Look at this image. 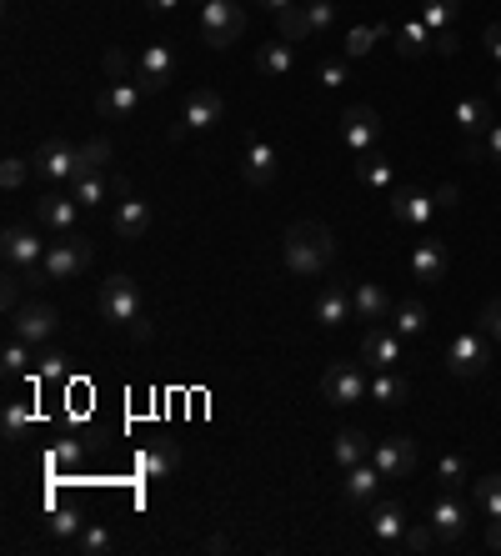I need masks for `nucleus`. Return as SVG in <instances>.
<instances>
[{
    "instance_id": "obj_1",
    "label": "nucleus",
    "mask_w": 501,
    "mask_h": 556,
    "mask_svg": "<svg viewBox=\"0 0 501 556\" xmlns=\"http://www.w3.org/2000/svg\"><path fill=\"white\" fill-rule=\"evenodd\" d=\"M336 256V241H331V226L321 221H291L286 226V241H281V261L291 276H321Z\"/></svg>"
},
{
    "instance_id": "obj_2",
    "label": "nucleus",
    "mask_w": 501,
    "mask_h": 556,
    "mask_svg": "<svg viewBox=\"0 0 501 556\" xmlns=\"http://www.w3.org/2000/svg\"><path fill=\"white\" fill-rule=\"evenodd\" d=\"M0 251H6V266L21 271L31 286L46 281V251H51V241H41L36 231H26V226H6V241H0Z\"/></svg>"
},
{
    "instance_id": "obj_3",
    "label": "nucleus",
    "mask_w": 501,
    "mask_h": 556,
    "mask_svg": "<svg viewBox=\"0 0 501 556\" xmlns=\"http://www.w3.org/2000/svg\"><path fill=\"white\" fill-rule=\"evenodd\" d=\"M241 36H246V11L236 6V0H206L201 6V41L211 51H226Z\"/></svg>"
},
{
    "instance_id": "obj_4",
    "label": "nucleus",
    "mask_w": 501,
    "mask_h": 556,
    "mask_svg": "<svg viewBox=\"0 0 501 556\" xmlns=\"http://www.w3.org/2000/svg\"><path fill=\"white\" fill-rule=\"evenodd\" d=\"M91 266V241L81 231H66L61 241H51L46 251V281H76Z\"/></svg>"
},
{
    "instance_id": "obj_5",
    "label": "nucleus",
    "mask_w": 501,
    "mask_h": 556,
    "mask_svg": "<svg viewBox=\"0 0 501 556\" xmlns=\"http://www.w3.org/2000/svg\"><path fill=\"white\" fill-rule=\"evenodd\" d=\"M96 306H101V316L106 321H121V326H131L136 316H141V286L131 281V276H106L101 281V296H96Z\"/></svg>"
},
{
    "instance_id": "obj_6",
    "label": "nucleus",
    "mask_w": 501,
    "mask_h": 556,
    "mask_svg": "<svg viewBox=\"0 0 501 556\" xmlns=\"http://www.w3.org/2000/svg\"><path fill=\"white\" fill-rule=\"evenodd\" d=\"M56 331H61V316H56V306H46V301H21V306L11 311V336H21V341H31V346L51 341Z\"/></svg>"
},
{
    "instance_id": "obj_7",
    "label": "nucleus",
    "mask_w": 501,
    "mask_h": 556,
    "mask_svg": "<svg viewBox=\"0 0 501 556\" xmlns=\"http://www.w3.org/2000/svg\"><path fill=\"white\" fill-rule=\"evenodd\" d=\"M341 141L356 156H371L381 146V116H376V106H346L341 111Z\"/></svg>"
},
{
    "instance_id": "obj_8",
    "label": "nucleus",
    "mask_w": 501,
    "mask_h": 556,
    "mask_svg": "<svg viewBox=\"0 0 501 556\" xmlns=\"http://www.w3.org/2000/svg\"><path fill=\"white\" fill-rule=\"evenodd\" d=\"M31 171H36L41 181H51V186H61V181H76V146H66L61 136L41 141V146L31 151Z\"/></svg>"
},
{
    "instance_id": "obj_9",
    "label": "nucleus",
    "mask_w": 501,
    "mask_h": 556,
    "mask_svg": "<svg viewBox=\"0 0 501 556\" xmlns=\"http://www.w3.org/2000/svg\"><path fill=\"white\" fill-rule=\"evenodd\" d=\"M171 81H176V51H171V46H161V41H156V46H146V51H141V61H136V86H141L146 96H161Z\"/></svg>"
},
{
    "instance_id": "obj_10",
    "label": "nucleus",
    "mask_w": 501,
    "mask_h": 556,
    "mask_svg": "<svg viewBox=\"0 0 501 556\" xmlns=\"http://www.w3.org/2000/svg\"><path fill=\"white\" fill-rule=\"evenodd\" d=\"M446 366H451V376H461V381L481 376V371L491 366V346H486V336H481V331H461V336L451 341V351H446Z\"/></svg>"
},
{
    "instance_id": "obj_11",
    "label": "nucleus",
    "mask_w": 501,
    "mask_h": 556,
    "mask_svg": "<svg viewBox=\"0 0 501 556\" xmlns=\"http://www.w3.org/2000/svg\"><path fill=\"white\" fill-rule=\"evenodd\" d=\"M366 386H371V381H366L351 361H336V366H326V376H321V396H326L331 406H351V401H361Z\"/></svg>"
},
{
    "instance_id": "obj_12",
    "label": "nucleus",
    "mask_w": 501,
    "mask_h": 556,
    "mask_svg": "<svg viewBox=\"0 0 501 556\" xmlns=\"http://www.w3.org/2000/svg\"><path fill=\"white\" fill-rule=\"evenodd\" d=\"M371 461H376V471H381L386 481H401V476L416 471V441H411V436H386V441H376Z\"/></svg>"
},
{
    "instance_id": "obj_13",
    "label": "nucleus",
    "mask_w": 501,
    "mask_h": 556,
    "mask_svg": "<svg viewBox=\"0 0 501 556\" xmlns=\"http://www.w3.org/2000/svg\"><path fill=\"white\" fill-rule=\"evenodd\" d=\"M436 211V196L416 191V186H391V216L406 226V231H421Z\"/></svg>"
},
{
    "instance_id": "obj_14",
    "label": "nucleus",
    "mask_w": 501,
    "mask_h": 556,
    "mask_svg": "<svg viewBox=\"0 0 501 556\" xmlns=\"http://www.w3.org/2000/svg\"><path fill=\"white\" fill-rule=\"evenodd\" d=\"M141 101H146V91H141L136 81H111V86L96 96V116H106V121H126V116L141 111Z\"/></svg>"
},
{
    "instance_id": "obj_15",
    "label": "nucleus",
    "mask_w": 501,
    "mask_h": 556,
    "mask_svg": "<svg viewBox=\"0 0 501 556\" xmlns=\"http://www.w3.org/2000/svg\"><path fill=\"white\" fill-rule=\"evenodd\" d=\"M181 126H191V131H216L221 121H226V101L211 91V86H201V91H191L186 96V106H181Z\"/></svg>"
},
{
    "instance_id": "obj_16",
    "label": "nucleus",
    "mask_w": 501,
    "mask_h": 556,
    "mask_svg": "<svg viewBox=\"0 0 501 556\" xmlns=\"http://www.w3.org/2000/svg\"><path fill=\"white\" fill-rule=\"evenodd\" d=\"M81 211H86V206H81L76 196H61V191H46V196L36 201V216H41V226H46V231H56V236L76 231Z\"/></svg>"
},
{
    "instance_id": "obj_17",
    "label": "nucleus",
    "mask_w": 501,
    "mask_h": 556,
    "mask_svg": "<svg viewBox=\"0 0 501 556\" xmlns=\"http://www.w3.org/2000/svg\"><path fill=\"white\" fill-rule=\"evenodd\" d=\"M241 181H246L251 191H266V186L276 181V151H271V141H251V146L241 151Z\"/></svg>"
},
{
    "instance_id": "obj_18",
    "label": "nucleus",
    "mask_w": 501,
    "mask_h": 556,
    "mask_svg": "<svg viewBox=\"0 0 501 556\" xmlns=\"http://www.w3.org/2000/svg\"><path fill=\"white\" fill-rule=\"evenodd\" d=\"M466 501L461 496H436L431 501V526H436V541L441 546H451V541H461V531H466Z\"/></svg>"
},
{
    "instance_id": "obj_19",
    "label": "nucleus",
    "mask_w": 501,
    "mask_h": 556,
    "mask_svg": "<svg viewBox=\"0 0 501 556\" xmlns=\"http://www.w3.org/2000/svg\"><path fill=\"white\" fill-rule=\"evenodd\" d=\"M111 231H116L121 241H141V236L151 231V206L136 201V196H121V201H116V216H111Z\"/></svg>"
},
{
    "instance_id": "obj_20",
    "label": "nucleus",
    "mask_w": 501,
    "mask_h": 556,
    "mask_svg": "<svg viewBox=\"0 0 501 556\" xmlns=\"http://www.w3.org/2000/svg\"><path fill=\"white\" fill-rule=\"evenodd\" d=\"M446 266H451V256H446L441 241H416V251H411V276H416L421 286L446 281Z\"/></svg>"
},
{
    "instance_id": "obj_21",
    "label": "nucleus",
    "mask_w": 501,
    "mask_h": 556,
    "mask_svg": "<svg viewBox=\"0 0 501 556\" xmlns=\"http://www.w3.org/2000/svg\"><path fill=\"white\" fill-rule=\"evenodd\" d=\"M361 361L371 371H391V361H401V336L386 331V326H371L366 341H361Z\"/></svg>"
},
{
    "instance_id": "obj_22",
    "label": "nucleus",
    "mask_w": 501,
    "mask_h": 556,
    "mask_svg": "<svg viewBox=\"0 0 501 556\" xmlns=\"http://www.w3.org/2000/svg\"><path fill=\"white\" fill-rule=\"evenodd\" d=\"M351 311H356V321H391V296L376 281H356L351 286Z\"/></svg>"
},
{
    "instance_id": "obj_23",
    "label": "nucleus",
    "mask_w": 501,
    "mask_h": 556,
    "mask_svg": "<svg viewBox=\"0 0 501 556\" xmlns=\"http://www.w3.org/2000/svg\"><path fill=\"white\" fill-rule=\"evenodd\" d=\"M406 511L396 506V501H381V506H371V531H376V541H386L391 551H401V541H406Z\"/></svg>"
},
{
    "instance_id": "obj_24",
    "label": "nucleus",
    "mask_w": 501,
    "mask_h": 556,
    "mask_svg": "<svg viewBox=\"0 0 501 556\" xmlns=\"http://www.w3.org/2000/svg\"><path fill=\"white\" fill-rule=\"evenodd\" d=\"M136 466H141L146 481H161V476H171V471L181 466V451H176V441H151V446L136 456Z\"/></svg>"
},
{
    "instance_id": "obj_25",
    "label": "nucleus",
    "mask_w": 501,
    "mask_h": 556,
    "mask_svg": "<svg viewBox=\"0 0 501 556\" xmlns=\"http://www.w3.org/2000/svg\"><path fill=\"white\" fill-rule=\"evenodd\" d=\"M381 471H376V461H361V466H351L346 471V501L351 506H371L376 501V491H381Z\"/></svg>"
},
{
    "instance_id": "obj_26",
    "label": "nucleus",
    "mask_w": 501,
    "mask_h": 556,
    "mask_svg": "<svg viewBox=\"0 0 501 556\" xmlns=\"http://www.w3.org/2000/svg\"><path fill=\"white\" fill-rule=\"evenodd\" d=\"M356 311H351V291L346 286H321V296H316V321L321 326H341V321H351Z\"/></svg>"
},
{
    "instance_id": "obj_27",
    "label": "nucleus",
    "mask_w": 501,
    "mask_h": 556,
    "mask_svg": "<svg viewBox=\"0 0 501 556\" xmlns=\"http://www.w3.org/2000/svg\"><path fill=\"white\" fill-rule=\"evenodd\" d=\"M391 41H396V51H401L406 61H421V56L431 51V31H426L421 16H416V21H401V26L391 31Z\"/></svg>"
},
{
    "instance_id": "obj_28",
    "label": "nucleus",
    "mask_w": 501,
    "mask_h": 556,
    "mask_svg": "<svg viewBox=\"0 0 501 556\" xmlns=\"http://www.w3.org/2000/svg\"><path fill=\"white\" fill-rule=\"evenodd\" d=\"M391 331L401 341H421L426 336V306L421 301H396L391 306Z\"/></svg>"
},
{
    "instance_id": "obj_29",
    "label": "nucleus",
    "mask_w": 501,
    "mask_h": 556,
    "mask_svg": "<svg viewBox=\"0 0 501 556\" xmlns=\"http://www.w3.org/2000/svg\"><path fill=\"white\" fill-rule=\"evenodd\" d=\"M256 71H261V76H291V71H296L291 41H266V46L256 51Z\"/></svg>"
},
{
    "instance_id": "obj_30",
    "label": "nucleus",
    "mask_w": 501,
    "mask_h": 556,
    "mask_svg": "<svg viewBox=\"0 0 501 556\" xmlns=\"http://www.w3.org/2000/svg\"><path fill=\"white\" fill-rule=\"evenodd\" d=\"M106 161H116V151H111V141H106V136H96V141L76 146V181H81V176L106 171Z\"/></svg>"
},
{
    "instance_id": "obj_31",
    "label": "nucleus",
    "mask_w": 501,
    "mask_h": 556,
    "mask_svg": "<svg viewBox=\"0 0 501 556\" xmlns=\"http://www.w3.org/2000/svg\"><path fill=\"white\" fill-rule=\"evenodd\" d=\"M456 126H461L466 136H486V131H491V111H486V101L461 96V101H456Z\"/></svg>"
},
{
    "instance_id": "obj_32",
    "label": "nucleus",
    "mask_w": 501,
    "mask_h": 556,
    "mask_svg": "<svg viewBox=\"0 0 501 556\" xmlns=\"http://www.w3.org/2000/svg\"><path fill=\"white\" fill-rule=\"evenodd\" d=\"M331 456H336V466L341 471H351V466H361L366 461V436L351 426V431H336V441H331Z\"/></svg>"
},
{
    "instance_id": "obj_33",
    "label": "nucleus",
    "mask_w": 501,
    "mask_h": 556,
    "mask_svg": "<svg viewBox=\"0 0 501 556\" xmlns=\"http://www.w3.org/2000/svg\"><path fill=\"white\" fill-rule=\"evenodd\" d=\"M71 196L81 201V206H101V201H111L116 196V181L111 176H81V181H71Z\"/></svg>"
},
{
    "instance_id": "obj_34",
    "label": "nucleus",
    "mask_w": 501,
    "mask_h": 556,
    "mask_svg": "<svg viewBox=\"0 0 501 556\" xmlns=\"http://www.w3.org/2000/svg\"><path fill=\"white\" fill-rule=\"evenodd\" d=\"M36 421V401H6V416H0V431H6V441H21Z\"/></svg>"
},
{
    "instance_id": "obj_35",
    "label": "nucleus",
    "mask_w": 501,
    "mask_h": 556,
    "mask_svg": "<svg viewBox=\"0 0 501 556\" xmlns=\"http://www.w3.org/2000/svg\"><path fill=\"white\" fill-rule=\"evenodd\" d=\"M421 21H426L431 36H436V31H456V21H461V0H426Z\"/></svg>"
},
{
    "instance_id": "obj_36",
    "label": "nucleus",
    "mask_w": 501,
    "mask_h": 556,
    "mask_svg": "<svg viewBox=\"0 0 501 556\" xmlns=\"http://www.w3.org/2000/svg\"><path fill=\"white\" fill-rule=\"evenodd\" d=\"M366 396L381 401V406H401V401L411 396V386H406L401 376H391V371H376V381L366 386Z\"/></svg>"
},
{
    "instance_id": "obj_37",
    "label": "nucleus",
    "mask_w": 501,
    "mask_h": 556,
    "mask_svg": "<svg viewBox=\"0 0 501 556\" xmlns=\"http://www.w3.org/2000/svg\"><path fill=\"white\" fill-rule=\"evenodd\" d=\"M301 11H306L311 36H331L336 31V0H301Z\"/></svg>"
},
{
    "instance_id": "obj_38",
    "label": "nucleus",
    "mask_w": 501,
    "mask_h": 556,
    "mask_svg": "<svg viewBox=\"0 0 501 556\" xmlns=\"http://www.w3.org/2000/svg\"><path fill=\"white\" fill-rule=\"evenodd\" d=\"M361 186H366V191H391V161H386L381 151L361 156Z\"/></svg>"
},
{
    "instance_id": "obj_39",
    "label": "nucleus",
    "mask_w": 501,
    "mask_h": 556,
    "mask_svg": "<svg viewBox=\"0 0 501 556\" xmlns=\"http://www.w3.org/2000/svg\"><path fill=\"white\" fill-rule=\"evenodd\" d=\"M381 36H391V26H351V36H346V61H356V56H366Z\"/></svg>"
},
{
    "instance_id": "obj_40",
    "label": "nucleus",
    "mask_w": 501,
    "mask_h": 556,
    "mask_svg": "<svg viewBox=\"0 0 501 556\" xmlns=\"http://www.w3.org/2000/svg\"><path fill=\"white\" fill-rule=\"evenodd\" d=\"M71 546H76L81 556H101V551H111L116 541H111V531H106V526H81V531L71 536Z\"/></svg>"
},
{
    "instance_id": "obj_41",
    "label": "nucleus",
    "mask_w": 501,
    "mask_h": 556,
    "mask_svg": "<svg viewBox=\"0 0 501 556\" xmlns=\"http://www.w3.org/2000/svg\"><path fill=\"white\" fill-rule=\"evenodd\" d=\"M0 366H6V376H26V371H31V341L11 336L6 351H0Z\"/></svg>"
},
{
    "instance_id": "obj_42",
    "label": "nucleus",
    "mask_w": 501,
    "mask_h": 556,
    "mask_svg": "<svg viewBox=\"0 0 501 556\" xmlns=\"http://www.w3.org/2000/svg\"><path fill=\"white\" fill-rule=\"evenodd\" d=\"M276 26H281V41H291V46H296V41H311V26H306V11H301V6L281 11Z\"/></svg>"
},
{
    "instance_id": "obj_43",
    "label": "nucleus",
    "mask_w": 501,
    "mask_h": 556,
    "mask_svg": "<svg viewBox=\"0 0 501 556\" xmlns=\"http://www.w3.org/2000/svg\"><path fill=\"white\" fill-rule=\"evenodd\" d=\"M476 506L486 516H501V476H481L476 481Z\"/></svg>"
},
{
    "instance_id": "obj_44",
    "label": "nucleus",
    "mask_w": 501,
    "mask_h": 556,
    "mask_svg": "<svg viewBox=\"0 0 501 556\" xmlns=\"http://www.w3.org/2000/svg\"><path fill=\"white\" fill-rule=\"evenodd\" d=\"M26 176H36L31 161H26V156H6V166H0V186H6V191H21Z\"/></svg>"
},
{
    "instance_id": "obj_45",
    "label": "nucleus",
    "mask_w": 501,
    "mask_h": 556,
    "mask_svg": "<svg viewBox=\"0 0 501 556\" xmlns=\"http://www.w3.org/2000/svg\"><path fill=\"white\" fill-rule=\"evenodd\" d=\"M101 66H106L111 81H136V66H131V56H126L121 46H111V51L101 56Z\"/></svg>"
},
{
    "instance_id": "obj_46",
    "label": "nucleus",
    "mask_w": 501,
    "mask_h": 556,
    "mask_svg": "<svg viewBox=\"0 0 501 556\" xmlns=\"http://www.w3.org/2000/svg\"><path fill=\"white\" fill-rule=\"evenodd\" d=\"M431 546H441L431 521H416V526H406V541H401V551H431Z\"/></svg>"
},
{
    "instance_id": "obj_47",
    "label": "nucleus",
    "mask_w": 501,
    "mask_h": 556,
    "mask_svg": "<svg viewBox=\"0 0 501 556\" xmlns=\"http://www.w3.org/2000/svg\"><path fill=\"white\" fill-rule=\"evenodd\" d=\"M436 481H441L446 491H456V486L466 481V461H461V456H441V461H436Z\"/></svg>"
},
{
    "instance_id": "obj_48",
    "label": "nucleus",
    "mask_w": 501,
    "mask_h": 556,
    "mask_svg": "<svg viewBox=\"0 0 501 556\" xmlns=\"http://www.w3.org/2000/svg\"><path fill=\"white\" fill-rule=\"evenodd\" d=\"M81 526H86V521H81L76 506H56V511H51V536H76Z\"/></svg>"
},
{
    "instance_id": "obj_49",
    "label": "nucleus",
    "mask_w": 501,
    "mask_h": 556,
    "mask_svg": "<svg viewBox=\"0 0 501 556\" xmlns=\"http://www.w3.org/2000/svg\"><path fill=\"white\" fill-rule=\"evenodd\" d=\"M346 76H351V66H346L341 56H336V61H321V66H316V81H321L326 91H336V86H346Z\"/></svg>"
},
{
    "instance_id": "obj_50",
    "label": "nucleus",
    "mask_w": 501,
    "mask_h": 556,
    "mask_svg": "<svg viewBox=\"0 0 501 556\" xmlns=\"http://www.w3.org/2000/svg\"><path fill=\"white\" fill-rule=\"evenodd\" d=\"M476 331H481V336H496V341H501V296L481 306V316H476Z\"/></svg>"
},
{
    "instance_id": "obj_51",
    "label": "nucleus",
    "mask_w": 501,
    "mask_h": 556,
    "mask_svg": "<svg viewBox=\"0 0 501 556\" xmlns=\"http://www.w3.org/2000/svg\"><path fill=\"white\" fill-rule=\"evenodd\" d=\"M21 286H26V276H21V271H11V276H6V286H0V306H6V311H16V306H21Z\"/></svg>"
},
{
    "instance_id": "obj_52",
    "label": "nucleus",
    "mask_w": 501,
    "mask_h": 556,
    "mask_svg": "<svg viewBox=\"0 0 501 556\" xmlns=\"http://www.w3.org/2000/svg\"><path fill=\"white\" fill-rule=\"evenodd\" d=\"M36 376H41V381H61V376H66V356H61V351H51V356H41V366H36Z\"/></svg>"
},
{
    "instance_id": "obj_53",
    "label": "nucleus",
    "mask_w": 501,
    "mask_h": 556,
    "mask_svg": "<svg viewBox=\"0 0 501 556\" xmlns=\"http://www.w3.org/2000/svg\"><path fill=\"white\" fill-rule=\"evenodd\" d=\"M481 156H491V151H486V136H466V141H461V161H481Z\"/></svg>"
},
{
    "instance_id": "obj_54",
    "label": "nucleus",
    "mask_w": 501,
    "mask_h": 556,
    "mask_svg": "<svg viewBox=\"0 0 501 556\" xmlns=\"http://www.w3.org/2000/svg\"><path fill=\"white\" fill-rule=\"evenodd\" d=\"M151 336H156V321H151V316H146V311H141V316H136V321H131V341H141V346H146V341H151Z\"/></svg>"
},
{
    "instance_id": "obj_55",
    "label": "nucleus",
    "mask_w": 501,
    "mask_h": 556,
    "mask_svg": "<svg viewBox=\"0 0 501 556\" xmlns=\"http://www.w3.org/2000/svg\"><path fill=\"white\" fill-rule=\"evenodd\" d=\"M431 46H436V56H456V46H461V41H456V31H436V36H431Z\"/></svg>"
},
{
    "instance_id": "obj_56",
    "label": "nucleus",
    "mask_w": 501,
    "mask_h": 556,
    "mask_svg": "<svg viewBox=\"0 0 501 556\" xmlns=\"http://www.w3.org/2000/svg\"><path fill=\"white\" fill-rule=\"evenodd\" d=\"M51 461H56V466H76V461H81V446H76V441H61Z\"/></svg>"
},
{
    "instance_id": "obj_57",
    "label": "nucleus",
    "mask_w": 501,
    "mask_h": 556,
    "mask_svg": "<svg viewBox=\"0 0 501 556\" xmlns=\"http://www.w3.org/2000/svg\"><path fill=\"white\" fill-rule=\"evenodd\" d=\"M486 51H491V61L501 66V21H491V26H486Z\"/></svg>"
},
{
    "instance_id": "obj_58",
    "label": "nucleus",
    "mask_w": 501,
    "mask_h": 556,
    "mask_svg": "<svg viewBox=\"0 0 501 556\" xmlns=\"http://www.w3.org/2000/svg\"><path fill=\"white\" fill-rule=\"evenodd\" d=\"M486 151H491V161L501 166V121H491V131H486Z\"/></svg>"
},
{
    "instance_id": "obj_59",
    "label": "nucleus",
    "mask_w": 501,
    "mask_h": 556,
    "mask_svg": "<svg viewBox=\"0 0 501 556\" xmlns=\"http://www.w3.org/2000/svg\"><path fill=\"white\" fill-rule=\"evenodd\" d=\"M176 6H181V0H146V11H151V16H171Z\"/></svg>"
},
{
    "instance_id": "obj_60",
    "label": "nucleus",
    "mask_w": 501,
    "mask_h": 556,
    "mask_svg": "<svg viewBox=\"0 0 501 556\" xmlns=\"http://www.w3.org/2000/svg\"><path fill=\"white\" fill-rule=\"evenodd\" d=\"M456 201H461V191H456V186H441V191H436V206H446V211H451Z\"/></svg>"
},
{
    "instance_id": "obj_61",
    "label": "nucleus",
    "mask_w": 501,
    "mask_h": 556,
    "mask_svg": "<svg viewBox=\"0 0 501 556\" xmlns=\"http://www.w3.org/2000/svg\"><path fill=\"white\" fill-rule=\"evenodd\" d=\"M486 546L501 551V516H491V526H486Z\"/></svg>"
},
{
    "instance_id": "obj_62",
    "label": "nucleus",
    "mask_w": 501,
    "mask_h": 556,
    "mask_svg": "<svg viewBox=\"0 0 501 556\" xmlns=\"http://www.w3.org/2000/svg\"><path fill=\"white\" fill-rule=\"evenodd\" d=\"M261 6H266V11H276V16H281V11H291V6H296V0H261Z\"/></svg>"
},
{
    "instance_id": "obj_63",
    "label": "nucleus",
    "mask_w": 501,
    "mask_h": 556,
    "mask_svg": "<svg viewBox=\"0 0 501 556\" xmlns=\"http://www.w3.org/2000/svg\"><path fill=\"white\" fill-rule=\"evenodd\" d=\"M496 96H501V66H496Z\"/></svg>"
},
{
    "instance_id": "obj_64",
    "label": "nucleus",
    "mask_w": 501,
    "mask_h": 556,
    "mask_svg": "<svg viewBox=\"0 0 501 556\" xmlns=\"http://www.w3.org/2000/svg\"><path fill=\"white\" fill-rule=\"evenodd\" d=\"M201 6H206V0H201Z\"/></svg>"
}]
</instances>
